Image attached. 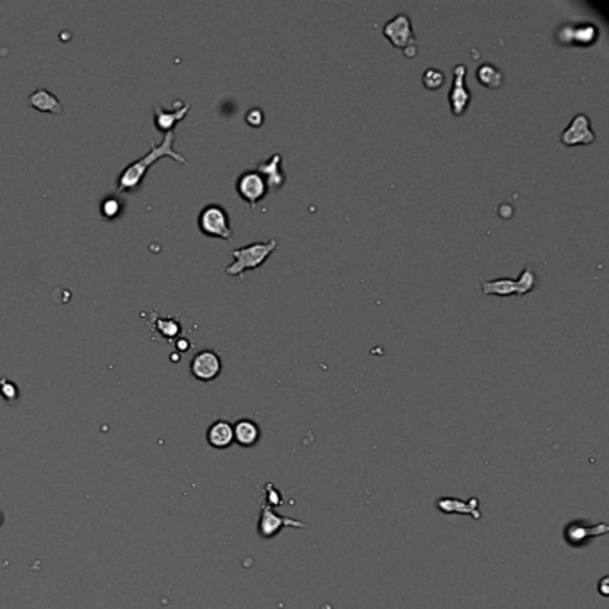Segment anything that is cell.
I'll list each match as a JSON object with an SVG mask.
<instances>
[{
	"instance_id": "6da1fadb",
	"label": "cell",
	"mask_w": 609,
	"mask_h": 609,
	"mask_svg": "<svg viewBox=\"0 0 609 609\" xmlns=\"http://www.w3.org/2000/svg\"><path fill=\"white\" fill-rule=\"evenodd\" d=\"M174 141H175V131L167 132L163 140H161V143L150 141V150H148L145 155H141L138 161L127 165V167L122 170V174L118 175V181H117L118 191H124V193L136 191L138 188H140L141 181L145 179V175H147V172L150 170L152 165H154L155 161L163 160V158H170V160L188 167L190 163H188V160L181 154V152L175 150Z\"/></svg>"
},
{
	"instance_id": "7a4b0ae2",
	"label": "cell",
	"mask_w": 609,
	"mask_h": 609,
	"mask_svg": "<svg viewBox=\"0 0 609 609\" xmlns=\"http://www.w3.org/2000/svg\"><path fill=\"white\" fill-rule=\"evenodd\" d=\"M277 240H267V241H254V243L245 245V247H238L231 252L233 256V263L229 267L224 268V272L231 277H238L241 279L247 270H256L259 268L268 257L272 256L274 250H277Z\"/></svg>"
},
{
	"instance_id": "3957f363",
	"label": "cell",
	"mask_w": 609,
	"mask_h": 609,
	"mask_svg": "<svg viewBox=\"0 0 609 609\" xmlns=\"http://www.w3.org/2000/svg\"><path fill=\"white\" fill-rule=\"evenodd\" d=\"M536 288V276L532 272L531 267H525L522 270L520 277L516 281L508 279V277H501V279L493 281H482L481 291L485 295H499V297H509V295H527L529 291Z\"/></svg>"
},
{
	"instance_id": "277c9868",
	"label": "cell",
	"mask_w": 609,
	"mask_h": 609,
	"mask_svg": "<svg viewBox=\"0 0 609 609\" xmlns=\"http://www.w3.org/2000/svg\"><path fill=\"white\" fill-rule=\"evenodd\" d=\"M198 231L210 238L229 241L233 240V229H231L229 213L220 204H207L198 213Z\"/></svg>"
},
{
	"instance_id": "5b68a950",
	"label": "cell",
	"mask_w": 609,
	"mask_h": 609,
	"mask_svg": "<svg viewBox=\"0 0 609 609\" xmlns=\"http://www.w3.org/2000/svg\"><path fill=\"white\" fill-rule=\"evenodd\" d=\"M140 316L148 326L150 336L161 343L177 342L179 334H181V331H183L181 320H179L177 316L165 319V316H161V314L155 313V311H141Z\"/></svg>"
},
{
	"instance_id": "8992f818",
	"label": "cell",
	"mask_w": 609,
	"mask_h": 609,
	"mask_svg": "<svg viewBox=\"0 0 609 609\" xmlns=\"http://www.w3.org/2000/svg\"><path fill=\"white\" fill-rule=\"evenodd\" d=\"M236 191L241 200L254 207L268 193V184L257 170H243L236 179Z\"/></svg>"
},
{
	"instance_id": "52a82bcc",
	"label": "cell",
	"mask_w": 609,
	"mask_h": 609,
	"mask_svg": "<svg viewBox=\"0 0 609 609\" xmlns=\"http://www.w3.org/2000/svg\"><path fill=\"white\" fill-rule=\"evenodd\" d=\"M466 74H468V70H466V65H463V63H459V65L452 68V86L449 89V104L450 111L454 113L456 117H461L463 113L466 111V108H468L470 98H472L468 86H466Z\"/></svg>"
},
{
	"instance_id": "ba28073f",
	"label": "cell",
	"mask_w": 609,
	"mask_h": 609,
	"mask_svg": "<svg viewBox=\"0 0 609 609\" xmlns=\"http://www.w3.org/2000/svg\"><path fill=\"white\" fill-rule=\"evenodd\" d=\"M559 140L565 147H575V145H590L595 141V132L591 129V122L588 115L584 113H577L572 118L570 124L563 129L559 134Z\"/></svg>"
},
{
	"instance_id": "9c48e42d",
	"label": "cell",
	"mask_w": 609,
	"mask_h": 609,
	"mask_svg": "<svg viewBox=\"0 0 609 609\" xmlns=\"http://www.w3.org/2000/svg\"><path fill=\"white\" fill-rule=\"evenodd\" d=\"M383 34L390 39L393 47L408 49L415 45V32H413L411 18L406 13H399L390 18L383 27Z\"/></svg>"
},
{
	"instance_id": "30bf717a",
	"label": "cell",
	"mask_w": 609,
	"mask_h": 609,
	"mask_svg": "<svg viewBox=\"0 0 609 609\" xmlns=\"http://www.w3.org/2000/svg\"><path fill=\"white\" fill-rule=\"evenodd\" d=\"M190 372L195 379L202 380V383L214 380L222 372V357L211 349L200 350L191 359Z\"/></svg>"
},
{
	"instance_id": "8fae6325",
	"label": "cell",
	"mask_w": 609,
	"mask_h": 609,
	"mask_svg": "<svg viewBox=\"0 0 609 609\" xmlns=\"http://www.w3.org/2000/svg\"><path fill=\"white\" fill-rule=\"evenodd\" d=\"M191 109V102L184 104L183 101H175V104L170 109L165 105H155L154 108V125L158 131H163L165 134L170 131H175V125L181 120H184L188 113Z\"/></svg>"
},
{
	"instance_id": "7c38bea8",
	"label": "cell",
	"mask_w": 609,
	"mask_h": 609,
	"mask_svg": "<svg viewBox=\"0 0 609 609\" xmlns=\"http://www.w3.org/2000/svg\"><path fill=\"white\" fill-rule=\"evenodd\" d=\"M283 527H306V524H302V522L299 520H293V518L276 515V513L272 511V508L263 506L259 516V525H257L259 534L263 536V538H274Z\"/></svg>"
},
{
	"instance_id": "4fadbf2b",
	"label": "cell",
	"mask_w": 609,
	"mask_h": 609,
	"mask_svg": "<svg viewBox=\"0 0 609 609\" xmlns=\"http://www.w3.org/2000/svg\"><path fill=\"white\" fill-rule=\"evenodd\" d=\"M256 170L259 172L264 177V181H267L268 191L279 190V188H283L284 181H286L283 172V155L281 154H274L272 158L259 161V163L256 165Z\"/></svg>"
},
{
	"instance_id": "5bb4252c",
	"label": "cell",
	"mask_w": 609,
	"mask_h": 609,
	"mask_svg": "<svg viewBox=\"0 0 609 609\" xmlns=\"http://www.w3.org/2000/svg\"><path fill=\"white\" fill-rule=\"evenodd\" d=\"M29 105L34 108L39 113H51V115H63V104L54 94H51L49 89L38 88L29 95Z\"/></svg>"
},
{
	"instance_id": "9a60e30c",
	"label": "cell",
	"mask_w": 609,
	"mask_h": 609,
	"mask_svg": "<svg viewBox=\"0 0 609 609\" xmlns=\"http://www.w3.org/2000/svg\"><path fill=\"white\" fill-rule=\"evenodd\" d=\"M207 443H210L213 449H227V447L233 445L234 442V432L233 425H231L227 420H217L210 425L207 429Z\"/></svg>"
},
{
	"instance_id": "2e32d148",
	"label": "cell",
	"mask_w": 609,
	"mask_h": 609,
	"mask_svg": "<svg viewBox=\"0 0 609 609\" xmlns=\"http://www.w3.org/2000/svg\"><path fill=\"white\" fill-rule=\"evenodd\" d=\"M233 432H234V442L241 447L256 445V443L259 442V436H261L257 423L249 418L238 420L236 425H233Z\"/></svg>"
},
{
	"instance_id": "e0dca14e",
	"label": "cell",
	"mask_w": 609,
	"mask_h": 609,
	"mask_svg": "<svg viewBox=\"0 0 609 609\" xmlns=\"http://www.w3.org/2000/svg\"><path fill=\"white\" fill-rule=\"evenodd\" d=\"M477 81L486 88H501L504 82V74L492 63H482L477 66Z\"/></svg>"
},
{
	"instance_id": "ac0fdd59",
	"label": "cell",
	"mask_w": 609,
	"mask_h": 609,
	"mask_svg": "<svg viewBox=\"0 0 609 609\" xmlns=\"http://www.w3.org/2000/svg\"><path fill=\"white\" fill-rule=\"evenodd\" d=\"M422 82L427 89H438L445 82V75L438 68H427L422 75Z\"/></svg>"
},
{
	"instance_id": "d6986e66",
	"label": "cell",
	"mask_w": 609,
	"mask_h": 609,
	"mask_svg": "<svg viewBox=\"0 0 609 609\" xmlns=\"http://www.w3.org/2000/svg\"><path fill=\"white\" fill-rule=\"evenodd\" d=\"M101 213L102 217L105 218V220H113V218H117L118 214L122 213V204L118 198H104L101 204Z\"/></svg>"
},
{
	"instance_id": "ffe728a7",
	"label": "cell",
	"mask_w": 609,
	"mask_h": 609,
	"mask_svg": "<svg viewBox=\"0 0 609 609\" xmlns=\"http://www.w3.org/2000/svg\"><path fill=\"white\" fill-rule=\"evenodd\" d=\"M0 397L6 402H16L18 400V386L9 379H0Z\"/></svg>"
},
{
	"instance_id": "44dd1931",
	"label": "cell",
	"mask_w": 609,
	"mask_h": 609,
	"mask_svg": "<svg viewBox=\"0 0 609 609\" xmlns=\"http://www.w3.org/2000/svg\"><path fill=\"white\" fill-rule=\"evenodd\" d=\"M245 122L250 125V127H261L264 122V113L261 108H250L249 111L245 113Z\"/></svg>"
},
{
	"instance_id": "7402d4cb",
	"label": "cell",
	"mask_w": 609,
	"mask_h": 609,
	"mask_svg": "<svg viewBox=\"0 0 609 609\" xmlns=\"http://www.w3.org/2000/svg\"><path fill=\"white\" fill-rule=\"evenodd\" d=\"M175 347H177L179 350H188L190 349V342H188V340H177Z\"/></svg>"
},
{
	"instance_id": "603a6c76",
	"label": "cell",
	"mask_w": 609,
	"mask_h": 609,
	"mask_svg": "<svg viewBox=\"0 0 609 609\" xmlns=\"http://www.w3.org/2000/svg\"><path fill=\"white\" fill-rule=\"evenodd\" d=\"M2 524H4V515L0 513V527H2Z\"/></svg>"
}]
</instances>
